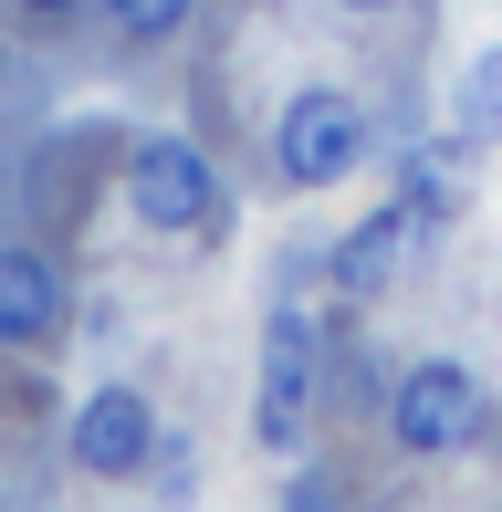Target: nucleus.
<instances>
[{
  "label": "nucleus",
  "mask_w": 502,
  "mask_h": 512,
  "mask_svg": "<svg viewBox=\"0 0 502 512\" xmlns=\"http://www.w3.org/2000/svg\"><path fill=\"white\" fill-rule=\"evenodd\" d=\"M126 209L136 230H157V241H189V230H220V168L189 147V136H136L126 147Z\"/></svg>",
  "instance_id": "nucleus-1"
},
{
  "label": "nucleus",
  "mask_w": 502,
  "mask_h": 512,
  "mask_svg": "<svg viewBox=\"0 0 502 512\" xmlns=\"http://www.w3.org/2000/svg\"><path fill=\"white\" fill-rule=\"evenodd\" d=\"M387 439H398L408 460H450L482 439V377H471L461 356H419L398 387H387Z\"/></svg>",
  "instance_id": "nucleus-2"
},
{
  "label": "nucleus",
  "mask_w": 502,
  "mask_h": 512,
  "mask_svg": "<svg viewBox=\"0 0 502 512\" xmlns=\"http://www.w3.org/2000/svg\"><path fill=\"white\" fill-rule=\"evenodd\" d=\"M356 157H367V105H356L346 84H304V95L272 115V168H283L293 189H335Z\"/></svg>",
  "instance_id": "nucleus-3"
},
{
  "label": "nucleus",
  "mask_w": 502,
  "mask_h": 512,
  "mask_svg": "<svg viewBox=\"0 0 502 512\" xmlns=\"http://www.w3.org/2000/svg\"><path fill=\"white\" fill-rule=\"evenodd\" d=\"M74 460L105 471V481H116V471H147V460H157V408L136 398V387H95V398L74 408Z\"/></svg>",
  "instance_id": "nucleus-4"
},
{
  "label": "nucleus",
  "mask_w": 502,
  "mask_h": 512,
  "mask_svg": "<svg viewBox=\"0 0 502 512\" xmlns=\"http://www.w3.org/2000/svg\"><path fill=\"white\" fill-rule=\"evenodd\" d=\"M304 408H314V356H304V324H293V314H272L262 387H251V429H262V450H293V439H304Z\"/></svg>",
  "instance_id": "nucleus-5"
},
{
  "label": "nucleus",
  "mask_w": 502,
  "mask_h": 512,
  "mask_svg": "<svg viewBox=\"0 0 502 512\" xmlns=\"http://www.w3.org/2000/svg\"><path fill=\"white\" fill-rule=\"evenodd\" d=\"M53 324H63V272L42 262L32 241H0V345H53Z\"/></svg>",
  "instance_id": "nucleus-6"
},
{
  "label": "nucleus",
  "mask_w": 502,
  "mask_h": 512,
  "mask_svg": "<svg viewBox=\"0 0 502 512\" xmlns=\"http://www.w3.org/2000/svg\"><path fill=\"white\" fill-rule=\"evenodd\" d=\"M408 220H419V199H387V209H367V220L335 241V293H387V272H398V251H408Z\"/></svg>",
  "instance_id": "nucleus-7"
},
{
  "label": "nucleus",
  "mask_w": 502,
  "mask_h": 512,
  "mask_svg": "<svg viewBox=\"0 0 502 512\" xmlns=\"http://www.w3.org/2000/svg\"><path fill=\"white\" fill-rule=\"evenodd\" d=\"M461 126H471V136H502V42L461 74Z\"/></svg>",
  "instance_id": "nucleus-8"
},
{
  "label": "nucleus",
  "mask_w": 502,
  "mask_h": 512,
  "mask_svg": "<svg viewBox=\"0 0 502 512\" xmlns=\"http://www.w3.org/2000/svg\"><path fill=\"white\" fill-rule=\"evenodd\" d=\"M105 21H116L126 42H168L178 21H189V0H105Z\"/></svg>",
  "instance_id": "nucleus-9"
},
{
  "label": "nucleus",
  "mask_w": 502,
  "mask_h": 512,
  "mask_svg": "<svg viewBox=\"0 0 502 512\" xmlns=\"http://www.w3.org/2000/svg\"><path fill=\"white\" fill-rule=\"evenodd\" d=\"M11 11H21V21H74L84 0H11Z\"/></svg>",
  "instance_id": "nucleus-10"
},
{
  "label": "nucleus",
  "mask_w": 502,
  "mask_h": 512,
  "mask_svg": "<svg viewBox=\"0 0 502 512\" xmlns=\"http://www.w3.org/2000/svg\"><path fill=\"white\" fill-rule=\"evenodd\" d=\"M346 11H408V0H346Z\"/></svg>",
  "instance_id": "nucleus-11"
}]
</instances>
